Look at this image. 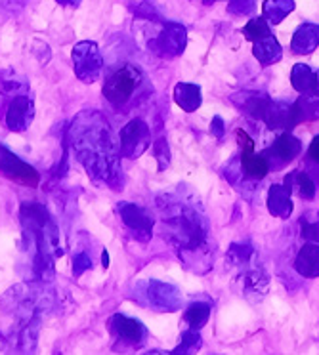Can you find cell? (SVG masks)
Returning <instances> with one entry per match:
<instances>
[{
	"instance_id": "6da1fadb",
	"label": "cell",
	"mask_w": 319,
	"mask_h": 355,
	"mask_svg": "<svg viewBox=\"0 0 319 355\" xmlns=\"http://www.w3.org/2000/svg\"><path fill=\"white\" fill-rule=\"evenodd\" d=\"M67 139L96 186L123 187L121 149L115 146L107 119L100 111H80L69 124Z\"/></svg>"
},
{
	"instance_id": "7a4b0ae2",
	"label": "cell",
	"mask_w": 319,
	"mask_h": 355,
	"mask_svg": "<svg viewBox=\"0 0 319 355\" xmlns=\"http://www.w3.org/2000/svg\"><path fill=\"white\" fill-rule=\"evenodd\" d=\"M25 243L31 247L33 271L44 283L54 275L55 260L63 254L60 247V232L44 205L24 202L19 210Z\"/></svg>"
},
{
	"instance_id": "3957f363",
	"label": "cell",
	"mask_w": 319,
	"mask_h": 355,
	"mask_svg": "<svg viewBox=\"0 0 319 355\" xmlns=\"http://www.w3.org/2000/svg\"><path fill=\"white\" fill-rule=\"evenodd\" d=\"M159 209L163 212V224L169 239L176 247L186 250L205 245L207 220L201 210H197V205L184 197H161Z\"/></svg>"
},
{
	"instance_id": "277c9868",
	"label": "cell",
	"mask_w": 319,
	"mask_h": 355,
	"mask_svg": "<svg viewBox=\"0 0 319 355\" xmlns=\"http://www.w3.org/2000/svg\"><path fill=\"white\" fill-rule=\"evenodd\" d=\"M2 306L24 323L50 311L54 306V294L44 288V285H16L4 294Z\"/></svg>"
},
{
	"instance_id": "5b68a950",
	"label": "cell",
	"mask_w": 319,
	"mask_h": 355,
	"mask_svg": "<svg viewBox=\"0 0 319 355\" xmlns=\"http://www.w3.org/2000/svg\"><path fill=\"white\" fill-rule=\"evenodd\" d=\"M141 71L134 67L130 63H126L117 71H113L110 77L105 78L103 85V96L110 101L113 107H123L128 101L132 100V96L141 85Z\"/></svg>"
},
{
	"instance_id": "8992f818",
	"label": "cell",
	"mask_w": 319,
	"mask_h": 355,
	"mask_svg": "<svg viewBox=\"0 0 319 355\" xmlns=\"http://www.w3.org/2000/svg\"><path fill=\"white\" fill-rule=\"evenodd\" d=\"M71 60H73V69H75V77L85 83V85H92L101 77L103 71V58L98 44L94 40H83L71 52Z\"/></svg>"
},
{
	"instance_id": "52a82bcc",
	"label": "cell",
	"mask_w": 319,
	"mask_h": 355,
	"mask_svg": "<svg viewBox=\"0 0 319 355\" xmlns=\"http://www.w3.org/2000/svg\"><path fill=\"white\" fill-rule=\"evenodd\" d=\"M141 293V302L157 311H176L182 306V294L176 286L166 285L155 279H149L138 285Z\"/></svg>"
},
{
	"instance_id": "ba28073f",
	"label": "cell",
	"mask_w": 319,
	"mask_h": 355,
	"mask_svg": "<svg viewBox=\"0 0 319 355\" xmlns=\"http://www.w3.org/2000/svg\"><path fill=\"white\" fill-rule=\"evenodd\" d=\"M119 141H121V155L125 159H138L151 146V130L148 123L144 119H134L126 123L119 134Z\"/></svg>"
},
{
	"instance_id": "9c48e42d",
	"label": "cell",
	"mask_w": 319,
	"mask_h": 355,
	"mask_svg": "<svg viewBox=\"0 0 319 355\" xmlns=\"http://www.w3.org/2000/svg\"><path fill=\"white\" fill-rule=\"evenodd\" d=\"M0 174L29 187H37L40 184L39 172L4 146H0Z\"/></svg>"
},
{
	"instance_id": "30bf717a",
	"label": "cell",
	"mask_w": 319,
	"mask_h": 355,
	"mask_svg": "<svg viewBox=\"0 0 319 355\" xmlns=\"http://www.w3.org/2000/svg\"><path fill=\"white\" fill-rule=\"evenodd\" d=\"M237 141L241 147L239 153V168L250 180H262L270 172V162L266 159V155L255 153V144L249 138V134L243 130H237Z\"/></svg>"
},
{
	"instance_id": "8fae6325",
	"label": "cell",
	"mask_w": 319,
	"mask_h": 355,
	"mask_svg": "<svg viewBox=\"0 0 319 355\" xmlns=\"http://www.w3.org/2000/svg\"><path fill=\"white\" fill-rule=\"evenodd\" d=\"M187 44V33L180 24H164L155 39L149 42L153 52L163 58H176Z\"/></svg>"
},
{
	"instance_id": "7c38bea8",
	"label": "cell",
	"mask_w": 319,
	"mask_h": 355,
	"mask_svg": "<svg viewBox=\"0 0 319 355\" xmlns=\"http://www.w3.org/2000/svg\"><path fill=\"white\" fill-rule=\"evenodd\" d=\"M119 214L121 220L125 222V225L134 233V237L140 241H149L151 239V233H153V218L149 216L146 210L134 205V202H119Z\"/></svg>"
},
{
	"instance_id": "4fadbf2b",
	"label": "cell",
	"mask_w": 319,
	"mask_h": 355,
	"mask_svg": "<svg viewBox=\"0 0 319 355\" xmlns=\"http://www.w3.org/2000/svg\"><path fill=\"white\" fill-rule=\"evenodd\" d=\"M35 119V103L29 96L19 94L8 101L4 123L10 132H25Z\"/></svg>"
},
{
	"instance_id": "5bb4252c",
	"label": "cell",
	"mask_w": 319,
	"mask_h": 355,
	"mask_svg": "<svg viewBox=\"0 0 319 355\" xmlns=\"http://www.w3.org/2000/svg\"><path fill=\"white\" fill-rule=\"evenodd\" d=\"M300 151H302L300 139L295 138L293 134H288L285 130L279 138H275V141L270 146V149H266L264 155L268 162H270V168L279 170L281 166H285L288 162L295 161Z\"/></svg>"
},
{
	"instance_id": "9a60e30c",
	"label": "cell",
	"mask_w": 319,
	"mask_h": 355,
	"mask_svg": "<svg viewBox=\"0 0 319 355\" xmlns=\"http://www.w3.org/2000/svg\"><path fill=\"white\" fill-rule=\"evenodd\" d=\"M111 327L119 338L130 344V346H141L148 338V329L132 317H126L123 313H115L111 317Z\"/></svg>"
},
{
	"instance_id": "2e32d148",
	"label": "cell",
	"mask_w": 319,
	"mask_h": 355,
	"mask_svg": "<svg viewBox=\"0 0 319 355\" xmlns=\"http://www.w3.org/2000/svg\"><path fill=\"white\" fill-rule=\"evenodd\" d=\"M264 123L272 130H291V128H295L296 124H298L295 113V103L272 101L264 116Z\"/></svg>"
},
{
	"instance_id": "e0dca14e",
	"label": "cell",
	"mask_w": 319,
	"mask_h": 355,
	"mask_svg": "<svg viewBox=\"0 0 319 355\" xmlns=\"http://www.w3.org/2000/svg\"><path fill=\"white\" fill-rule=\"evenodd\" d=\"M291 195H293V187H291L288 182H285V184H275V186L270 187V191H268V210L272 212L273 216H291V212H293Z\"/></svg>"
},
{
	"instance_id": "ac0fdd59",
	"label": "cell",
	"mask_w": 319,
	"mask_h": 355,
	"mask_svg": "<svg viewBox=\"0 0 319 355\" xmlns=\"http://www.w3.org/2000/svg\"><path fill=\"white\" fill-rule=\"evenodd\" d=\"M319 46V25L316 24H304L296 29L291 50L296 55H308Z\"/></svg>"
},
{
	"instance_id": "d6986e66",
	"label": "cell",
	"mask_w": 319,
	"mask_h": 355,
	"mask_svg": "<svg viewBox=\"0 0 319 355\" xmlns=\"http://www.w3.org/2000/svg\"><path fill=\"white\" fill-rule=\"evenodd\" d=\"M296 271L304 275V277L313 279L319 277V245L318 243H310L300 248V252L296 256L295 262Z\"/></svg>"
},
{
	"instance_id": "ffe728a7",
	"label": "cell",
	"mask_w": 319,
	"mask_h": 355,
	"mask_svg": "<svg viewBox=\"0 0 319 355\" xmlns=\"http://www.w3.org/2000/svg\"><path fill=\"white\" fill-rule=\"evenodd\" d=\"M252 54H255V58L262 65H273V63H277L283 58V50H281L277 39L273 35H268L264 39L255 40Z\"/></svg>"
},
{
	"instance_id": "44dd1931",
	"label": "cell",
	"mask_w": 319,
	"mask_h": 355,
	"mask_svg": "<svg viewBox=\"0 0 319 355\" xmlns=\"http://www.w3.org/2000/svg\"><path fill=\"white\" fill-rule=\"evenodd\" d=\"M174 101H176L186 113H193V111H197V109L201 107V88L197 85H189V83H180V85H176V88H174Z\"/></svg>"
},
{
	"instance_id": "7402d4cb",
	"label": "cell",
	"mask_w": 319,
	"mask_h": 355,
	"mask_svg": "<svg viewBox=\"0 0 319 355\" xmlns=\"http://www.w3.org/2000/svg\"><path fill=\"white\" fill-rule=\"evenodd\" d=\"M295 113L298 123H311L319 119V90L318 92L302 94L295 101Z\"/></svg>"
},
{
	"instance_id": "603a6c76",
	"label": "cell",
	"mask_w": 319,
	"mask_h": 355,
	"mask_svg": "<svg viewBox=\"0 0 319 355\" xmlns=\"http://www.w3.org/2000/svg\"><path fill=\"white\" fill-rule=\"evenodd\" d=\"M291 83L295 86V90H298L300 94H310L318 92V75L304 63H296L293 67V73H291Z\"/></svg>"
},
{
	"instance_id": "cb8c5ba5",
	"label": "cell",
	"mask_w": 319,
	"mask_h": 355,
	"mask_svg": "<svg viewBox=\"0 0 319 355\" xmlns=\"http://www.w3.org/2000/svg\"><path fill=\"white\" fill-rule=\"evenodd\" d=\"M295 10V0H266L262 4V14L270 24H281Z\"/></svg>"
},
{
	"instance_id": "d4e9b609",
	"label": "cell",
	"mask_w": 319,
	"mask_h": 355,
	"mask_svg": "<svg viewBox=\"0 0 319 355\" xmlns=\"http://www.w3.org/2000/svg\"><path fill=\"white\" fill-rule=\"evenodd\" d=\"M285 182H288L291 187H295L296 193L300 195L302 199H306V201H311L316 197V182L311 180L310 174L296 170V172L285 178Z\"/></svg>"
},
{
	"instance_id": "484cf974",
	"label": "cell",
	"mask_w": 319,
	"mask_h": 355,
	"mask_svg": "<svg viewBox=\"0 0 319 355\" xmlns=\"http://www.w3.org/2000/svg\"><path fill=\"white\" fill-rule=\"evenodd\" d=\"M270 103L272 100L266 96V94H250L245 98V101L241 103V109L250 115L252 119H260V121H264L266 113H268V109H270Z\"/></svg>"
},
{
	"instance_id": "4316f807",
	"label": "cell",
	"mask_w": 319,
	"mask_h": 355,
	"mask_svg": "<svg viewBox=\"0 0 319 355\" xmlns=\"http://www.w3.org/2000/svg\"><path fill=\"white\" fill-rule=\"evenodd\" d=\"M210 317V306L209 304H205V302H195L191 304L189 308L186 309V324L189 329H195V331H199L201 327H205V323L209 321Z\"/></svg>"
},
{
	"instance_id": "83f0119b",
	"label": "cell",
	"mask_w": 319,
	"mask_h": 355,
	"mask_svg": "<svg viewBox=\"0 0 319 355\" xmlns=\"http://www.w3.org/2000/svg\"><path fill=\"white\" fill-rule=\"evenodd\" d=\"M300 233L306 241L319 243V212H308L300 218Z\"/></svg>"
},
{
	"instance_id": "f1b7e54d",
	"label": "cell",
	"mask_w": 319,
	"mask_h": 355,
	"mask_svg": "<svg viewBox=\"0 0 319 355\" xmlns=\"http://www.w3.org/2000/svg\"><path fill=\"white\" fill-rule=\"evenodd\" d=\"M243 35H245V39L250 40V42H255V40H260L268 37V35H272L270 33V27H268V19L266 17H255V19H250L249 24L243 27Z\"/></svg>"
},
{
	"instance_id": "f546056e",
	"label": "cell",
	"mask_w": 319,
	"mask_h": 355,
	"mask_svg": "<svg viewBox=\"0 0 319 355\" xmlns=\"http://www.w3.org/2000/svg\"><path fill=\"white\" fill-rule=\"evenodd\" d=\"M201 347V336H199V331L195 329H187L186 332H182V342L180 346L172 352V354H193Z\"/></svg>"
},
{
	"instance_id": "4dcf8cb0",
	"label": "cell",
	"mask_w": 319,
	"mask_h": 355,
	"mask_svg": "<svg viewBox=\"0 0 319 355\" xmlns=\"http://www.w3.org/2000/svg\"><path fill=\"white\" fill-rule=\"evenodd\" d=\"M153 155H155V159L157 162H159L161 170H164L169 166V161H171V149H169L166 139L159 138L153 141Z\"/></svg>"
},
{
	"instance_id": "1f68e13d",
	"label": "cell",
	"mask_w": 319,
	"mask_h": 355,
	"mask_svg": "<svg viewBox=\"0 0 319 355\" xmlns=\"http://www.w3.org/2000/svg\"><path fill=\"white\" fill-rule=\"evenodd\" d=\"M255 254V250L250 245H241V243H235L234 247L230 248V258L235 263H247L250 260V256Z\"/></svg>"
},
{
	"instance_id": "d6a6232c",
	"label": "cell",
	"mask_w": 319,
	"mask_h": 355,
	"mask_svg": "<svg viewBox=\"0 0 319 355\" xmlns=\"http://www.w3.org/2000/svg\"><path fill=\"white\" fill-rule=\"evenodd\" d=\"M255 0H232L227 10L235 14V16H249L255 12Z\"/></svg>"
},
{
	"instance_id": "836d02e7",
	"label": "cell",
	"mask_w": 319,
	"mask_h": 355,
	"mask_svg": "<svg viewBox=\"0 0 319 355\" xmlns=\"http://www.w3.org/2000/svg\"><path fill=\"white\" fill-rule=\"evenodd\" d=\"M88 270H92V260H90V256L86 254V252H78V254L73 256V275H75V277H80V275Z\"/></svg>"
},
{
	"instance_id": "e575fe53",
	"label": "cell",
	"mask_w": 319,
	"mask_h": 355,
	"mask_svg": "<svg viewBox=\"0 0 319 355\" xmlns=\"http://www.w3.org/2000/svg\"><path fill=\"white\" fill-rule=\"evenodd\" d=\"M224 130H226V124L222 121V116H214L212 123H210V132H212V136H216L218 139H222L224 138Z\"/></svg>"
},
{
	"instance_id": "d590c367",
	"label": "cell",
	"mask_w": 319,
	"mask_h": 355,
	"mask_svg": "<svg viewBox=\"0 0 319 355\" xmlns=\"http://www.w3.org/2000/svg\"><path fill=\"white\" fill-rule=\"evenodd\" d=\"M308 157H310L311 161L319 164V136L313 138V141L310 144V149H308Z\"/></svg>"
},
{
	"instance_id": "8d00e7d4",
	"label": "cell",
	"mask_w": 319,
	"mask_h": 355,
	"mask_svg": "<svg viewBox=\"0 0 319 355\" xmlns=\"http://www.w3.org/2000/svg\"><path fill=\"white\" fill-rule=\"evenodd\" d=\"M55 2H58V4H62V6H69V8H78L83 0H55Z\"/></svg>"
},
{
	"instance_id": "74e56055",
	"label": "cell",
	"mask_w": 319,
	"mask_h": 355,
	"mask_svg": "<svg viewBox=\"0 0 319 355\" xmlns=\"http://www.w3.org/2000/svg\"><path fill=\"white\" fill-rule=\"evenodd\" d=\"M103 268H107V266H110V256H107V250H105V252H103Z\"/></svg>"
},
{
	"instance_id": "f35d334b",
	"label": "cell",
	"mask_w": 319,
	"mask_h": 355,
	"mask_svg": "<svg viewBox=\"0 0 319 355\" xmlns=\"http://www.w3.org/2000/svg\"><path fill=\"white\" fill-rule=\"evenodd\" d=\"M205 2H207V4H210V2H216V0H205Z\"/></svg>"
},
{
	"instance_id": "ab89813d",
	"label": "cell",
	"mask_w": 319,
	"mask_h": 355,
	"mask_svg": "<svg viewBox=\"0 0 319 355\" xmlns=\"http://www.w3.org/2000/svg\"><path fill=\"white\" fill-rule=\"evenodd\" d=\"M316 75H318V86H319V71H318V73H316Z\"/></svg>"
},
{
	"instance_id": "60d3db41",
	"label": "cell",
	"mask_w": 319,
	"mask_h": 355,
	"mask_svg": "<svg viewBox=\"0 0 319 355\" xmlns=\"http://www.w3.org/2000/svg\"><path fill=\"white\" fill-rule=\"evenodd\" d=\"M146 2H148V0H146Z\"/></svg>"
}]
</instances>
